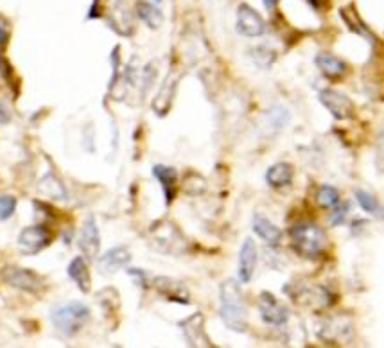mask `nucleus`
Returning a JSON list of instances; mask_svg holds the SVG:
<instances>
[{"instance_id": "1", "label": "nucleus", "mask_w": 384, "mask_h": 348, "mask_svg": "<svg viewBox=\"0 0 384 348\" xmlns=\"http://www.w3.org/2000/svg\"><path fill=\"white\" fill-rule=\"evenodd\" d=\"M219 318L233 332L248 329V307L239 282L228 278L219 287Z\"/></svg>"}, {"instance_id": "2", "label": "nucleus", "mask_w": 384, "mask_h": 348, "mask_svg": "<svg viewBox=\"0 0 384 348\" xmlns=\"http://www.w3.org/2000/svg\"><path fill=\"white\" fill-rule=\"evenodd\" d=\"M291 246L304 259H318L325 251L327 237L313 221H298L291 226Z\"/></svg>"}, {"instance_id": "3", "label": "nucleus", "mask_w": 384, "mask_h": 348, "mask_svg": "<svg viewBox=\"0 0 384 348\" xmlns=\"http://www.w3.org/2000/svg\"><path fill=\"white\" fill-rule=\"evenodd\" d=\"M90 320V309L81 302H68L65 305L52 309L50 322L54 329L65 338H72L86 325Z\"/></svg>"}, {"instance_id": "4", "label": "nucleus", "mask_w": 384, "mask_h": 348, "mask_svg": "<svg viewBox=\"0 0 384 348\" xmlns=\"http://www.w3.org/2000/svg\"><path fill=\"white\" fill-rule=\"evenodd\" d=\"M149 233H151V241L155 248L160 250L162 253L182 255L187 251V239L173 221L162 219L155 226H151Z\"/></svg>"}, {"instance_id": "5", "label": "nucleus", "mask_w": 384, "mask_h": 348, "mask_svg": "<svg viewBox=\"0 0 384 348\" xmlns=\"http://www.w3.org/2000/svg\"><path fill=\"white\" fill-rule=\"evenodd\" d=\"M0 277H2V280L8 286L15 287V289L26 291V293H31V295H38V293H41L47 287L45 278L41 275L35 273L32 269L20 268V266H6L0 271Z\"/></svg>"}, {"instance_id": "6", "label": "nucleus", "mask_w": 384, "mask_h": 348, "mask_svg": "<svg viewBox=\"0 0 384 348\" xmlns=\"http://www.w3.org/2000/svg\"><path fill=\"white\" fill-rule=\"evenodd\" d=\"M318 99H320V103L329 110V113H331L334 119H338V121H349V119H354V115H356V106H354V103L349 99V95L340 92V90H322L320 95H318Z\"/></svg>"}, {"instance_id": "7", "label": "nucleus", "mask_w": 384, "mask_h": 348, "mask_svg": "<svg viewBox=\"0 0 384 348\" xmlns=\"http://www.w3.org/2000/svg\"><path fill=\"white\" fill-rule=\"evenodd\" d=\"M52 241V233L49 232V228L44 224H35V226L23 228L20 235L17 239L18 250L26 255H36L45 250Z\"/></svg>"}, {"instance_id": "8", "label": "nucleus", "mask_w": 384, "mask_h": 348, "mask_svg": "<svg viewBox=\"0 0 384 348\" xmlns=\"http://www.w3.org/2000/svg\"><path fill=\"white\" fill-rule=\"evenodd\" d=\"M259 313L262 322L273 327L286 325L289 320V309L268 291H262L259 295Z\"/></svg>"}, {"instance_id": "9", "label": "nucleus", "mask_w": 384, "mask_h": 348, "mask_svg": "<svg viewBox=\"0 0 384 348\" xmlns=\"http://www.w3.org/2000/svg\"><path fill=\"white\" fill-rule=\"evenodd\" d=\"M266 22L251 6L241 4L237 8V32H241L242 36L248 38H259V36L266 35Z\"/></svg>"}, {"instance_id": "10", "label": "nucleus", "mask_w": 384, "mask_h": 348, "mask_svg": "<svg viewBox=\"0 0 384 348\" xmlns=\"http://www.w3.org/2000/svg\"><path fill=\"white\" fill-rule=\"evenodd\" d=\"M77 246H79L81 253L85 255L88 260H95L99 257L101 250V233H99L97 221L94 215H88L85 223L81 226L79 235H77Z\"/></svg>"}, {"instance_id": "11", "label": "nucleus", "mask_w": 384, "mask_h": 348, "mask_svg": "<svg viewBox=\"0 0 384 348\" xmlns=\"http://www.w3.org/2000/svg\"><path fill=\"white\" fill-rule=\"evenodd\" d=\"M182 79V70H173L167 74V77L164 79L162 86L158 88V94L153 101V110L157 113L158 117H166L171 110V104L175 101V95H176V90H178V83Z\"/></svg>"}, {"instance_id": "12", "label": "nucleus", "mask_w": 384, "mask_h": 348, "mask_svg": "<svg viewBox=\"0 0 384 348\" xmlns=\"http://www.w3.org/2000/svg\"><path fill=\"white\" fill-rule=\"evenodd\" d=\"M180 329L184 332L189 347H212V341L205 332V316L201 313L185 318L184 322H180Z\"/></svg>"}, {"instance_id": "13", "label": "nucleus", "mask_w": 384, "mask_h": 348, "mask_svg": "<svg viewBox=\"0 0 384 348\" xmlns=\"http://www.w3.org/2000/svg\"><path fill=\"white\" fill-rule=\"evenodd\" d=\"M153 287H155L167 302H175V304L180 305L191 304V296H189V291L187 287H185V284L175 280V278L157 277L153 280Z\"/></svg>"}, {"instance_id": "14", "label": "nucleus", "mask_w": 384, "mask_h": 348, "mask_svg": "<svg viewBox=\"0 0 384 348\" xmlns=\"http://www.w3.org/2000/svg\"><path fill=\"white\" fill-rule=\"evenodd\" d=\"M257 246H255L253 239H244L241 250H239V264H237V275H239V282L248 284L251 282L257 269Z\"/></svg>"}, {"instance_id": "15", "label": "nucleus", "mask_w": 384, "mask_h": 348, "mask_svg": "<svg viewBox=\"0 0 384 348\" xmlns=\"http://www.w3.org/2000/svg\"><path fill=\"white\" fill-rule=\"evenodd\" d=\"M131 262V251L128 246H115L112 250H108L103 257H97V268L101 273L113 275V273L121 271Z\"/></svg>"}, {"instance_id": "16", "label": "nucleus", "mask_w": 384, "mask_h": 348, "mask_svg": "<svg viewBox=\"0 0 384 348\" xmlns=\"http://www.w3.org/2000/svg\"><path fill=\"white\" fill-rule=\"evenodd\" d=\"M151 174L160 182L162 191H164V197H166V205H171V203L175 201L176 194H178V171H176L175 167L157 164V166L151 169Z\"/></svg>"}, {"instance_id": "17", "label": "nucleus", "mask_w": 384, "mask_h": 348, "mask_svg": "<svg viewBox=\"0 0 384 348\" xmlns=\"http://www.w3.org/2000/svg\"><path fill=\"white\" fill-rule=\"evenodd\" d=\"M251 226H253V232L262 239L266 244L269 246H278V242L282 241V230L275 223H271L269 219L262 218L260 214L253 215V221H251Z\"/></svg>"}, {"instance_id": "18", "label": "nucleus", "mask_w": 384, "mask_h": 348, "mask_svg": "<svg viewBox=\"0 0 384 348\" xmlns=\"http://www.w3.org/2000/svg\"><path fill=\"white\" fill-rule=\"evenodd\" d=\"M68 277L72 278V282L79 287L81 293H90V286H92V277H90L88 264L83 257H76L72 259L67 268Z\"/></svg>"}, {"instance_id": "19", "label": "nucleus", "mask_w": 384, "mask_h": 348, "mask_svg": "<svg viewBox=\"0 0 384 348\" xmlns=\"http://www.w3.org/2000/svg\"><path fill=\"white\" fill-rule=\"evenodd\" d=\"M293 166L287 164V162H278V164H273L268 171H266V183L273 188H280L286 187L293 182Z\"/></svg>"}, {"instance_id": "20", "label": "nucleus", "mask_w": 384, "mask_h": 348, "mask_svg": "<svg viewBox=\"0 0 384 348\" xmlns=\"http://www.w3.org/2000/svg\"><path fill=\"white\" fill-rule=\"evenodd\" d=\"M38 192L56 201H65L68 196L67 188H65L61 180H59L58 176H54L52 173L45 174L44 178L38 182Z\"/></svg>"}, {"instance_id": "21", "label": "nucleus", "mask_w": 384, "mask_h": 348, "mask_svg": "<svg viewBox=\"0 0 384 348\" xmlns=\"http://www.w3.org/2000/svg\"><path fill=\"white\" fill-rule=\"evenodd\" d=\"M316 67L325 74L327 77H343L347 74V63L343 59L336 58L329 52H320L316 56Z\"/></svg>"}, {"instance_id": "22", "label": "nucleus", "mask_w": 384, "mask_h": 348, "mask_svg": "<svg viewBox=\"0 0 384 348\" xmlns=\"http://www.w3.org/2000/svg\"><path fill=\"white\" fill-rule=\"evenodd\" d=\"M137 17L151 29H160L164 23V13L157 6L149 4V2H139L137 4Z\"/></svg>"}, {"instance_id": "23", "label": "nucleus", "mask_w": 384, "mask_h": 348, "mask_svg": "<svg viewBox=\"0 0 384 348\" xmlns=\"http://www.w3.org/2000/svg\"><path fill=\"white\" fill-rule=\"evenodd\" d=\"M341 17H343L345 22L349 23L350 31L358 32V35L365 36V38H372V40H376V36L372 35V31L367 27V23L363 22L361 18L358 17V13H356V8H354V6H349V8L341 9Z\"/></svg>"}, {"instance_id": "24", "label": "nucleus", "mask_w": 384, "mask_h": 348, "mask_svg": "<svg viewBox=\"0 0 384 348\" xmlns=\"http://www.w3.org/2000/svg\"><path fill=\"white\" fill-rule=\"evenodd\" d=\"M354 196H356V201L359 203L367 214L374 215V218H381L383 215V209H381V203L374 194H370L368 191H363V188H356L354 191Z\"/></svg>"}, {"instance_id": "25", "label": "nucleus", "mask_w": 384, "mask_h": 348, "mask_svg": "<svg viewBox=\"0 0 384 348\" xmlns=\"http://www.w3.org/2000/svg\"><path fill=\"white\" fill-rule=\"evenodd\" d=\"M182 188H184V192L191 194V196H200V194H203L207 191V182L201 174L191 171L182 180Z\"/></svg>"}, {"instance_id": "26", "label": "nucleus", "mask_w": 384, "mask_h": 348, "mask_svg": "<svg viewBox=\"0 0 384 348\" xmlns=\"http://www.w3.org/2000/svg\"><path fill=\"white\" fill-rule=\"evenodd\" d=\"M340 191L332 185H322L316 191V203L323 209H332L340 203Z\"/></svg>"}, {"instance_id": "27", "label": "nucleus", "mask_w": 384, "mask_h": 348, "mask_svg": "<svg viewBox=\"0 0 384 348\" xmlns=\"http://www.w3.org/2000/svg\"><path fill=\"white\" fill-rule=\"evenodd\" d=\"M266 121L269 122L271 128H275V130L278 131L287 124V121H289V113H287L286 108L275 106L271 108L269 112H266Z\"/></svg>"}, {"instance_id": "28", "label": "nucleus", "mask_w": 384, "mask_h": 348, "mask_svg": "<svg viewBox=\"0 0 384 348\" xmlns=\"http://www.w3.org/2000/svg\"><path fill=\"white\" fill-rule=\"evenodd\" d=\"M17 210V197L2 194L0 196V221H8Z\"/></svg>"}, {"instance_id": "29", "label": "nucleus", "mask_w": 384, "mask_h": 348, "mask_svg": "<svg viewBox=\"0 0 384 348\" xmlns=\"http://www.w3.org/2000/svg\"><path fill=\"white\" fill-rule=\"evenodd\" d=\"M350 212V203L345 201V203H338L336 206H332V214H331V224L332 226H340V224L345 223V219L349 215Z\"/></svg>"}, {"instance_id": "30", "label": "nucleus", "mask_w": 384, "mask_h": 348, "mask_svg": "<svg viewBox=\"0 0 384 348\" xmlns=\"http://www.w3.org/2000/svg\"><path fill=\"white\" fill-rule=\"evenodd\" d=\"M128 275L130 277L135 278V282L139 284L140 287H148V275H146V271L144 269H137V268H128Z\"/></svg>"}, {"instance_id": "31", "label": "nucleus", "mask_w": 384, "mask_h": 348, "mask_svg": "<svg viewBox=\"0 0 384 348\" xmlns=\"http://www.w3.org/2000/svg\"><path fill=\"white\" fill-rule=\"evenodd\" d=\"M9 40V23L4 17H0V50L4 49Z\"/></svg>"}, {"instance_id": "32", "label": "nucleus", "mask_w": 384, "mask_h": 348, "mask_svg": "<svg viewBox=\"0 0 384 348\" xmlns=\"http://www.w3.org/2000/svg\"><path fill=\"white\" fill-rule=\"evenodd\" d=\"M0 122H9V113L2 103H0Z\"/></svg>"}, {"instance_id": "33", "label": "nucleus", "mask_w": 384, "mask_h": 348, "mask_svg": "<svg viewBox=\"0 0 384 348\" xmlns=\"http://www.w3.org/2000/svg\"><path fill=\"white\" fill-rule=\"evenodd\" d=\"M264 2V8L269 9V11H273V9L277 8V4L280 2V0H262Z\"/></svg>"}, {"instance_id": "34", "label": "nucleus", "mask_w": 384, "mask_h": 348, "mask_svg": "<svg viewBox=\"0 0 384 348\" xmlns=\"http://www.w3.org/2000/svg\"><path fill=\"white\" fill-rule=\"evenodd\" d=\"M160 2H162V0H155V4H160Z\"/></svg>"}]
</instances>
